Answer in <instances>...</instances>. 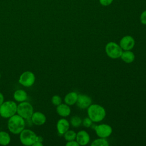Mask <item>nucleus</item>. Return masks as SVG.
Listing matches in <instances>:
<instances>
[{
  "label": "nucleus",
  "instance_id": "1",
  "mask_svg": "<svg viewBox=\"0 0 146 146\" xmlns=\"http://www.w3.org/2000/svg\"><path fill=\"white\" fill-rule=\"evenodd\" d=\"M87 114L88 117L93 122L97 123L102 121L106 115V112L104 107L97 104H91L87 108Z\"/></svg>",
  "mask_w": 146,
  "mask_h": 146
},
{
  "label": "nucleus",
  "instance_id": "2",
  "mask_svg": "<svg viewBox=\"0 0 146 146\" xmlns=\"http://www.w3.org/2000/svg\"><path fill=\"white\" fill-rule=\"evenodd\" d=\"M9 130L14 134H18L25 128V122L19 115H14L9 118L7 124Z\"/></svg>",
  "mask_w": 146,
  "mask_h": 146
},
{
  "label": "nucleus",
  "instance_id": "3",
  "mask_svg": "<svg viewBox=\"0 0 146 146\" xmlns=\"http://www.w3.org/2000/svg\"><path fill=\"white\" fill-rule=\"evenodd\" d=\"M17 105L13 101H6L0 106V115L4 118H10L17 112Z\"/></svg>",
  "mask_w": 146,
  "mask_h": 146
},
{
  "label": "nucleus",
  "instance_id": "4",
  "mask_svg": "<svg viewBox=\"0 0 146 146\" xmlns=\"http://www.w3.org/2000/svg\"><path fill=\"white\" fill-rule=\"evenodd\" d=\"M105 51L108 57L112 59H117L120 58L123 50L119 44L113 42H110L106 45Z\"/></svg>",
  "mask_w": 146,
  "mask_h": 146
},
{
  "label": "nucleus",
  "instance_id": "5",
  "mask_svg": "<svg viewBox=\"0 0 146 146\" xmlns=\"http://www.w3.org/2000/svg\"><path fill=\"white\" fill-rule=\"evenodd\" d=\"M17 112L23 119H28L31 117L34 113L33 107L30 103L24 101L17 106Z\"/></svg>",
  "mask_w": 146,
  "mask_h": 146
},
{
  "label": "nucleus",
  "instance_id": "6",
  "mask_svg": "<svg viewBox=\"0 0 146 146\" xmlns=\"http://www.w3.org/2000/svg\"><path fill=\"white\" fill-rule=\"evenodd\" d=\"M36 135L33 131L30 129H23L20 133V141L25 145H33L36 141Z\"/></svg>",
  "mask_w": 146,
  "mask_h": 146
},
{
  "label": "nucleus",
  "instance_id": "7",
  "mask_svg": "<svg viewBox=\"0 0 146 146\" xmlns=\"http://www.w3.org/2000/svg\"><path fill=\"white\" fill-rule=\"evenodd\" d=\"M92 129H94L97 136L102 138H107L109 137L112 132V127L106 124H101L99 125H94L92 124L91 126Z\"/></svg>",
  "mask_w": 146,
  "mask_h": 146
},
{
  "label": "nucleus",
  "instance_id": "8",
  "mask_svg": "<svg viewBox=\"0 0 146 146\" xmlns=\"http://www.w3.org/2000/svg\"><path fill=\"white\" fill-rule=\"evenodd\" d=\"M35 77L34 74L31 71H25L23 72L19 79V82L25 87H30L34 83Z\"/></svg>",
  "mask_w": 146,
  "mask_h": 146
},
{
  "label": "nucleus",
  "instance_id": "9",
  "mask_svg": "<svg viewBox=\"0 0 146 146\" xmlns=\"http://www.w3.org/2000/svg\"><path fill=\"white\" fill-rule=\"evenodd\" d=\"M135 44V41L133 38L130 35L123 36L120 40L119 45L123 50H131Z\"/></svg>",
  "mask_w": 146,
  "mask_h": 146
},
{
  "label": "nucleus",
  "instance_id": "10",
  "mask_svg": "<svg viewBox=\"0 0 146 146\" xmlns=\"http://www.w3.org/2000/svg\"><path fill=\"white\" fill-rule=\"evenodd\" d=\"M92 103L91 98L85 94H79L76 101L77 106L81 109L87 108Z\"/></svg>",
  "mask_w": 146,
  "mask_h": 146
},
{
  "label": "nucleus",
  "instance_id": "11",
  "mask_svg": "<svg viewBox=\"0 0 146 146\" xmlns=\"http://www.w3.org/2000/svg\"><path fill=\"white\" fill-rule=\"evenodd\" d=\"M90 140L89 134L84 130L79 131L76 133V141L78 143L79 145H86Z\"/></svg>",
  "mask_w": 146,
  "mask_h": 146
},
{
  "label": "nucleus",
  "instance_id": "12",
  "mask_svg": "<svg viewBox=\"0 0 146 146\" xmlns=\"http://www.w3.org/2000/svg\"><path fill=\"white\" fill-rule=\"evenodd\" d=\"M33 123L37 125H41L45 123L46 121V116L40 112H36L33 113L31 116Z\"/></svg>",
  "mask_w": 146,
  "mask_h": 146
},
{
  "label": "nucleus",
  "instance_id": "13",
  "mask_svg": "<svg viewBox=\"0 0 146 146\" xmlns=\"http://www.w3.org/2000/svg\"><path fill=\"white\" fill-rule=\"evenodd\" d=\"M70 127V123L66 119H59L56 124V128L58 133L60 135H63Z\"/></svg>",
  "mask_w": 146,
  "mask_h": 146
},
{
  "label": "nucleus",
  "instance_id": "14",
  "mask_svg": "<svg viewBox=\"0 0 146 146\" xmlns=\"http://www.w3.org/2000/svg\"><path fill=\"white\" fill-rule=\"evenodd\" d=\"M56 112L60 116L62 117H66L70 115L71 113V109L70 106L67 104L61 103L57 106Z\"/></svg>",
  "mask_w": 146,
  "mask_h": 146
},
{
  "label": "nucleus",
  "instance_id": "15",
  "mask_svg": "<svg viewBox=\"0 0 146 146\" xmlns=\"http://www.w3.org/2000/svg\"><path fill=\"white\" fill-rule=\"evenodd\" d=\"M78 96V94L76 92H69L64 97V102L68 106H72L76 103Z\"/></svg>",
  "mask_w": 146,
  "mask_h": 146
},
{
  "label": "nucleus",
  "instance_id": "16",
  "mask_svg": "<svg viewBox=\"0 0 146 146\" xmlns=\"http://www.w3.org/2000/svg\"><path fill=\"white\" fill-rule=\"evenodd\" d=\"M121 59L123 61L127 63H131L135 60V54L130 50H125L123 51L121 56Z\"/></svg>",
  "mask_w": 146,
  "mask_h": 146
},
{
  "label": "nucleus",
  "instance_id": "17",
  "mask_svg": "<svg viewBox=\"0 0 146 146\" xmlns=\"http://www.w3.org/2000/svg\"><path fill=\"white\" fill-rule=\"evenodd\" d=\"M14 98L18 102H22L27 99V94L23 90H18L14 93Z\"/></svg>",
  "mask_w": 146,
  "mask_h": 146
},
{
  "label": "nucleus",
  "instance_id": "18",
  "mask_svg": "<svg viewBox=\"0 0 146 146\" xmlns=\"http://www.w3.org/2000/svg\"><path fill=\"white\" fill-rule=\"evenodd\" d=\"M10 142V136L9 134L5 131L0 132V144L6 145Z\"/></svg>",
  "mask_w": 146,
  "mask_h": 146
},
{
  "label": "nucleus",
  "instance_id": "19",
  "mask_svg": "<svg viewBox=\"0 0 146 146\" xmlns=\"http://www.w3.org/2000/svg\"><path fill=\"white\" fill-rule=\"evenodd\" d=\"M91 146H108L109 143L106 138L99 137L93 141L91 144Z\"/></svg>",
  "mask_w": 146,
  "mask_h": 146
},
{
  "label": "nucleus",
  "instance_id": "20",
  "mask_svg": "<svg viewBox=\"0 0 146 146\" xmlns=\"http://www.w3.org/2000/svg\"><path fill=\"white\" fill-rule=\"evenodd\" d=\"M64 138L67 141L74 140L76 139V133L74 131L72 130H68L64 134Z\"/></svg>",
  "mask_w": 146,
  "mask_h": 146
},
{
  "label": "nucleus",
  "instance_id": "21",
  "mask_svg": "<svg viewBox=\"0 0 146 146\" xmlns=\"http://www.w3.org/2000/svg\"><path fill=\"white\" fill-rule=\"evenodd\" d=\"M70 123L74 127H78L82 123V120L78 116H73L70 119Z\"/></svg>",
  "mask_w": 146,
  "mask_h": 146
},
{
  "label": "nucleus",
  "instance_id": "22",
  "mask_svg": "<svg viewBox=\"0 0 146 146\" xmlns=\"http://www.w3.org/2000/svg\"><path fill=\"white\" fill-rule=\"evenodd\" d=\"M51 102L54 105L57 106L62 103V98L59 95H54L52 97Z\"/></svg>",
  "mask_w": 146,
  "mask_h": 146
},
{
  "label": "nucleus",
  "instance_id": "23",
  "mask_svg": "<svg viewBox=\"0 0 146 146\" xmlns=\"http://www.w3.org/2000/svg\"><path fill=\"white\" fill-rule=\"evenodd\" d=\"M83 125L86 128H89L91 127V126L92 125V124H93V121L91 120V119L90 118L88 117H86L85 119H84L82 120V123Z\"/></svg>",
  "mask_w": 146,
  "mask_h": 146
},
{
  "label": "nucleus",
  "instance_id": "24",
  "mask_svg": "<svg viewBox=\"0 0 146 146\" xmlns=\"http://www.w3.org/2000/svg\"><path fill=\"white\" fill-rule=\"evenodd\" d=\"M140 22L142 24L146 25V10L142 12L140 15Z\"/></svg>",
  "mask_w": 146,
  "mask_h": 146
},
{
  "label": "nucleus",
  "instance_id": "25",
  "mask_svg": "<svg viewBox=\"0 0 146 146\" xmlns=\"http://www.w3.org/2000/svg\"><path fill=\"white\" fill-rule=\"evenodd\" d=\"M113 0H99L100 3L104 6H107L112 3Z\"/></svg>",
  "mask_w": 146,
  "mask_h": 146
},
{
  "label": "nucleus",
  "instance_id": "26",
  "mask_svg": "<svg viewBox=\"0 0 146 146\" xmlns=\"http://www.w3.org/2000/svg\"><path fill=\"white\" fill-rule=\"evenodd\" d=\"M66 146H79V144H78V143L75 141V140H71V141H68L66 144Z\"/></svg>",
  "mask_w": 146,
  "mask_h": 146
},
{
  "label": "nucleus",
  "instance_id": "27",
  "mask_svg": "<svg viewBox=\"0 0 146 146\" xmlns=\"http://www.w3.org/2000/svg\"><path fill=\"white\" fill-rule=\"evenodd\" d=\"M33 146H42V145H43V144L42 143V142L36 141L33 144Z\"/></svg>",
  "mask_w": 146,
  "mask_h": 146
},
{
  "label": "nucleus",
  "instance_id": "28",
  "mask_svg": "<svg viewBox=\"0 0 146 146\" xmlns=\"http://www.w3.org/2000/svg\"><path fill=\"white\" fill-rule=\"evenodd\" d=\"M3 100H4L3 96L2 94L0 92V106L3 103Z\"/></svg>",
  "mask_w": 146,
  "mask_h": 146
},
{
  "label": "nucleus",
  "instance_id": "29",
  "mask_svg": "<svg viewBox=\"0 0 146 146\" xmlns=\"http://www.w3.org/2000/svg\"><path fill=\"white\" fill-rule=\"evenodd\" d=\"M36 141H40V142H42L43 141V138L41 137V136H36Z\"/></svg>",
  "mask_w": 146,
  "mask_h": 146
},
{
  "label": "nucleus",
  "instance_id": "30",
  "mask_svg": "<svg viewBox=\"0 0 146 146\" xmlns=\"http://www.w3.org/2000/svg\"><path fill=\"white\" fill-rule=\"evenodd\" d=\"M0 78H1V74H0Z\"/></svg>",
  "mask_w": 146,
  "mask_h": 146
}]
</instances>
